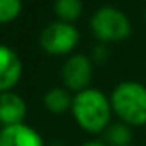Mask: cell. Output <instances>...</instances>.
<instances>
[{
	"mask_svg": "<svg viewBox=\"0 0 146 146\" xmlns=\"http://www.w3.org/2000/svg\"><path fill=\"white\" fill-rule=\"evenodd\" d=\"M110 103L113 113L127 125H146V86L137 81L119 83L112 95Z\"/></svg>",
	"mask_w": 146,
	"mask_h": 146,
	"instance_id": "7a4b0ae2",
	"label": "cell"
},
{
	"mask_svg": "<svg viewBox=\"0 0 146 146\" xmlns=\"http://www.w3.org/2000/svg\"><path fill=\"white\" fill-rule=\"evenodd\" d=\"M72 115L79 127L88 132H102L112 122V103L110 96L96 88H88L74 95L72 98Z\"/></svg>",
	"mask_w": 146,
	"mask_h": 146,
	"instance_id": "6da1fadb",
	"label": "cell"
},
{
	"mask_svg": "<svg viewBox=\"0 0 146 146\" xmlns=\"http://www.w3.org/2000/svg\"><path fill=\"white\" fill-rule=\"evenodd\" d=\"M83 146H108V144H105V143H102V141H88V143H84Z\"/></svg>",
	"mask_w": 146,
	"mask_h": 146,
	"instance_id": "4fadbf2b",
	"label": "cell"
},
{
	"mask_svg": "<svg viewBox=\"0 0 146 146\" xmlns=\"http://www.w3.org/2000/svg\"><path fill=\"white\" fill-rule=\"evenodd\" d=\"M23 74V62L19 55L7 45H0V93L11 91Z\"/></svg>",
	"mask_w": 146,
	"mask_h": 146,
	"instance_id": "8992f818",
	"label": "cell"
},
{
	"mask_svg": "<svg viewBox=\"0 0 146 146\" xmlns=\"http://www.w3.org/2000/svg\"><path fill=\"white\" fill-rule=\"evenodd\" d=\"M105 137H107V143L112 146H131V141H132L131 125H127L120 120L112 122L105 129Z\"/></svg>",
	"mask_w": 146,
	"mask_h": 146,
	"instance_id": "30bf717a",
	"label": "cell"
},
{
	"mask_svg": "<svg viewBox=\"0 0 146 146\" xmlns=\"http://www.w3.org/2000/svg\"><path fill=\"white\" fill-rule=\"evenodd\" d=\"M60 76H62V81L67 90H72L76 93L88 90V84L93 78V64H91L90 57H86L83 53L70 55L62 65Z\"/></svg>",
	"mask_w": 146,
	"mask_h": 146,
	"instance_id": "5b68a950",
	"label": "cell"
},
{
	"mask_svg": "<svg viewBox=\"0 0 146 146\" xmlns=\"http://www.w3.org/2000/svg\"><path fill=\"white\" fill-rule=\"evenodd\" d=\"M90 26L93 35L103 43L122 41L129 38L132 33V26L125 12L112 5H105L95 11V14L91 16Z\"/></svg>",
	"mask_w": 146,
	"mask_h": 146,
	"instance_id": "3957f363",
	"label": "cell"
},
{
	"mask_svg": "<svg viewBox=\"0 0 146 146\" xmlns=\"http://www.w3.org/2000/svg\"><path fill=\"white\" fill-rule=\"evenodd\" d=\"M0 146H43V139L33 127L16 124L0 129Z\"/></svg>",
	"mask_w": 146,
	"mask_h": 146,
	"instance_id": "52a82bcc",
	"label": "cell"
},
{
	"mask_svg": "<svg viewBox=\"0 0 146 146\" xmlns=\"http://www.w3.org/2000/svg\"><path fill=\"white\" fill-rule=\"evenodd\" d=\"M72 96L67 90L64 88H52L45 93L43 103L52 113H64L72 108Z\"/></svg>",
	"mask_w": 146,
	"mask_h": 146,
	"instance_id": "9c48e42d",
	"label": "cell"
},
{
	"mask_svg": "<svg viewBox=\"0 0 146 146\" xmlns=\"http://www.w3.org/2000/svg\"><path fill=\"white\" fill-rule=\"evenodd\" d=\"M26 117V102L12 91L0 93V122L5 125L23 124Z\"/></svg>",
	"mask_w": 146,
	"mask_h": 146,
	"instance_id": "ba28073f",
	"label": "cell"
},
{
	"mask_svg": "<svg viewBox=\"0 0 146 146\" xmlns=\"http://www.w3.org/2000/svg\"><path fill=\"white\" fill-rule=\"evenodd\" d=\"M131 146H134V144H131Z\"/></svg>",
	"mask_w": 146,
	"mask_h": 146,
	"instance_id": "5bb4252c",
	"label": "cell"
},
{
	"mask_svg": "<svg viewBox=\"0 0 146 146\" xmlns=\"http://www.w3.org/2000/svg\"><path fill=\"white\" fill-rule=\"evenodd\" d=\"M79 41V31L74 24L55 21L50 23L40 35V45L52 55L70 53Z\"/></svg>",
	"mask_w": 146,
	"mask_h": 146,
	"instance_id": "277c9868",
	"label": "cell"
},
{
	"mask_svg": "<svg viewBox=\"0 0 146 146\" xmlns=\"http://www.w3.org/2000/svg\"><path fill=\"white\" fill-rule=\"evenodd\" d=\"M23 4L19 0H0V23L16 19L21 14Z\"/></svg>",
	"mask_w": 146,
	"mask_h": 146,
	"instance_id": "7c38bea8",
	"label": "cell"
},
{
	"mask_svg": "<svg viewBox=\"0 0 146 146\" xmlns=\"http://www.w3.org/2000/svg\"><path fill=\"white\" fill-rule=\"evenodd\" d=\"M83 2L81 0H57L53 9H55V14L58 16V21H64V23H70L76 21L81 12H83Z\"/></svg>",
	"mask_w": 146,
	"mask_h": 146,
	"instance_id": "8fae6325",
	"label": "cell"
}]
</instances>
